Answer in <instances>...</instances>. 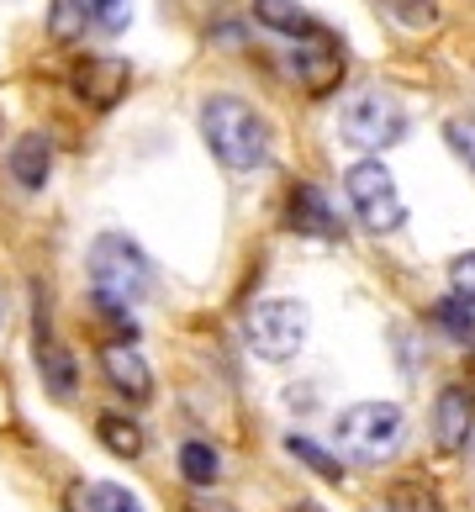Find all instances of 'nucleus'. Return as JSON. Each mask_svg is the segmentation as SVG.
<instances>
[{"label":"nucleus","instance_id":"nucleus-1","mask_svg":"<svg viewBox=\"0 0 475 512\" xmlns=\"http://www.w3.org/2000/svg\"><path fill=\"white\" fill-rule=\"evenodd\" d=\"M85 264H90V291H95V307L101 312L138 307L148 286H154V264H148V254L127 233H101L90 243Z\"/></svg>","mask_w":475,"mask_h":512},{"label":"nucleus","instance_id":"nucleus-2","mask_svg":"<svg viewBox=\"0 0 475 512\" xmlns=\"http://www.w3.org/2000/svg\"><path fill=\"white\" fill-rule=\"evenodd\" d=\"M201 138L227 169H259L270 159V122L238 96H206L201 101Z\"/></svg>","mask_w":475,"mask_h":512},{"label":"nucleus","instance_id":"nucleus-3","mask_svg":"<svg viewBox=\"0 0 475 512\" xmlns=\"http://www.w3.org/2000/svg\"><path fill=\"white\" fill-rule=\"evenodd\" d=\"M402 433H407V417L396 402H359L349 412H338L333 423V439H338V454L354 465H380L402 449Z\"/></svg>","mask_w":475,"mask_h":512},{"label":"nucleus","instance_id":"nucleus-4","mask_svg":"<svg viewBox=\"0 0 475 512\" xmlns=\"http://www.w3.org/2000/svg\"><path fill=\"white\" fill-rule=\"evenodd\" d=\"M338 132H344V143L359 148V154H380V148L407 138V106L391 90H354L338 106Z\"/></svg>","mask_w":475,"mask_h":512},{"label":"nucleus","instance_id":"nucleus-5","mask_svg":"<svg viewBox=\"0 0 475 512\" xmlns=\"http://www.w3.org/2000/svg\"><path fill=\"white\" fill-rule=\"evenodd\" d=\"M307 333H312V312L301 307V301H291V296L259 301V307L249 312V322H243L249 349H254L259 359H270V365H280V359H296L301 349H307Z\"/></svg>","mask_w":475,"mask_h":512},{"label":"nucleus","instance_id":"nucleus-6","mask_svg":"<svg viewBox=\"0 0 475 512\" xmlns=\"http://www.w3.org/2000/svg\"><path fill=\"white\" fill-rule=\"evenodd\" d=\"M344 196H349L354 217L365 222L370 233H396V227L407 222V201H402V191H396V180H391V169L380 164V159H359V164H349Z\"/></svg>","mask_w":475,"mask_h":512},{"label":"nucleus","instance_id":"nucleus-7","mask_svg":"<svg viewBox=\"0 0 475 512\" xmlns=\"http://www.w3.org/2000/svg\"><path fill=\"white\" fill-rule=\"evenodd\" d=\"M291 74L312 96H328V90L344 80V48H333V37L322 48H291Z\"/></svg>","mask_w":475,"mask_h":512},{"label":"nucleus","instance_id":"nucleus-8","mask_svg":"<svg viewBox=\"0 0 475 512\" xmlns=\"http://www.w3.org/2000/svg\"><path fill=\"white\" fill-rule=\"evenodd\" d=\"M101 370H106V381L117 386L122 396H132V402H148V396H154V370L143 365L138 349H127V344L101 349Z\"/></svg>","mask_w":475,"mask_h":512},{"label":"nucleus","instance_id":"nucleus-9","mask_svg":"<svg viewBox=\"0 0 475 512\" xmlns=\"http://www.w3.org/2000/svg\"><path fill=\"white\" fill-rule=\"evenodd\" d=\"M127 64L122 59H85V64H74V90H80V101L90 106H111L127 90Z\"/></svg>","mask_w":475,"mask_h":512},{"label":"nucleus","instance_id":"nucleus-10","mask_svg":"<svg viewBox=\"0 0 475 512\" xmlns=\"http://www.w3.org/2000/svg\"><path fill=\"white\" fill-rule=\"evenodd\" d=\"M470 439V396L460 386L439 391V402H433V444L444 454H460Z\"/></svg>","mask_w":475,"mask_h":512},{"label":"nucleus","instance_id":"nucleus-11","mask_svg":"<svg viewBox=\"0 0 475 512\" xmlns=\"http://www.w3.org/2000/svg\"><path fill=\"white\" fill-rule=\"evenodd\" d=\"M11 180L22 185V191H43L48 185V169H53V143L43 132H22V138L11 143Z\"/></svg>","mask_w":475,"mask_h":512},{"label":"nucleus","instance_id":"nucleus-12","mask_svg":"<svg viewBox=\"0 0 475 512\" xmlns=\"http://www.w3.org/2000/svg\"><path fill=\"white\" fill-rule=\"evenodd\" d=\"M254 22L270 32H285V37H317V43L328 37L307 16V6H296V0H254Z\"/></svg>","mask_w":475,"mask_h":512},{"label":"nucleus","instance_id":"nucleus-13","mask_svg":"<svg viewBox=\"0 0 475 512\" xmlns=\"http://www.w3.org/2000/svg\"><path fill=\"white\" fill-rule=\"evenodd\" d=\"M291 227H301V233H317V238H338L344 227H338L333 206L322 201L312 185H296L291 191Z\"/></svg>","mask_w":475,"mask_h":512},{"label":"nucleus","instance_id":"nucleus-14","mask_svg":"<svg viewBox=\"0 0 475 512\" xmlns=\"http://www.w3.org/2000/svg\"><path fill=\"white\" fill-rule=\"evenodd\" d=\"M37 365H43L48 391L59 396V402H69V396H74V359L64 354L59 338H48L43 328H37Z\"/></svg>","mask_w":475,"mask_h":512},{"label":"nucleus","instance_id":"nucleus-15","mask_svg":"<svg viewBox=\"0 0 475 512\" xmlns=\"http://www.w3.org/2000/svg\"><path fill=\"white\" fill-rule=\"evenodd\" d=\"M95 433H101V444L117 454V460H138L143 454V428L132 423V417H122V412H101L95 417Z\"/></svg>","mask_w":475,"mask_h":512},{"label":"nucleus","instance_id":"nucleus-16","mask_svg":"<svg viewBox=\"0 0 475 512\" xmlns=\"http://www.w3.org/2000/svg\"><path fill=\"white\" fill-rule=\"evenodd\" d=\"M375 6L402 32H433L439 27V0H375Z\"/></svg>","mask_w":475,"mask_h":512},{"label":"nucleus","instance_id":"nucleus-17","mask_svg":"<svg viewBox=\"0 0 475 512\" xmlns=\"http://www.w3.org/2000/svg\"><path fill=\"white\" fill-rule=\"evenodd\" d=\"M180 476H185L190 486H217V476H222V454H217L212 444H196V439H190V444L180 449Z\"/></svg>","mask_w":475,"mask_h":512},{"label":"nucleus","instance_id":"nucleus-18","mask_svg":"<svg viewBox=\"0 0 475 512\" xmlns=\"http://www.w3.org/2000/svg\"><path fill=\"white\" fill-rule=\"evenodd\" d=\"M85 27H90V6H85V0H53V11H48L53 43H74V37H85Z\"/></svg>","mask_w":475,"mask_h":512},{"label":"nucleus","instance_id":"nucleus-19","mask_svg":"<svg viewBox=\"0 0 475 512\" xmlns=\"http://www.w3.org/2000/svg\"><path fill=\"white\" fill-rule=\"evenodd\" d=\"M285 449H291V454H296V460L307 465V470H317L322 481H344V465H338L328 449H317L312 439H301V433H291V439H285Z\"/></svg>","mask_w":475,"mask_h":512},{"label":"nucleus","instance_id":"nucleus-20","mask_svg":"<svg viewBox=\"0 0 475 512\" xmlns=\"http://www.w3.org/2000/svg\"><path fill=\"white\" fill-rule=\"evenodd\" d=\"M85 502H90V512H148V507L127 491V486H111V481L85 486Z\"/></svg>","mask_w":475,"mask_h":512},{"label":"nucleus","instance_id":"nucleus-21","mask_svg":"<svg viewBox=\"0 0 475 512\" xmlns=\"http://www.w3.org/2000/svg\"><path fill=\"white\" fill-rule=\"evenodd\" d=\"M433 317L444 322V333L454 338V344H470V338H475V317H470V307H465L460 296H449V301H439V312H433Z\"/></svg>","mask_w":475,"mask_h":512},{"label":"nucleus","instance_id":"nucleus-22","mask_svg":"<svg viewBox=\"0 0 475 512\" xmlns=\"http://www.w3.org/2000/svg\"><path fill=\"white\" fill-rule=\"evenodd\" d=\"M386 512H444V507H439V497H433L428 486H412V481H402V486L391 491Z\"/></svg>","mask_w":475,"mask_h":512},{"label":"nucleus","instance_id":"nucleus-23","mask_svg":"<svg viewBox=\"0 0 475 512\" xmlns=\"http://www.w3.org/2000/svg\"><path fill=\"white\" fill-rule=\"evenodd\" d=\"M90 6V27L101 32H122L132 22V0H85Z\"/></svg>","mask_w":475,"mask_h":512},{"label":"nucleus","instance_id":"nucleus-24","mask_svg":"<svg viewBox=\"0 0 475 512\" xmlns=\"http://www.w3.org/2000/svg\"><path fill=\"white\" fill-rule=\"evenodd\" d=\"M444 138H449L454 154L475 169V117H449V122H444Z\"/></svg>","mask_w":475,"mask_h":512},{"label":"nucleus","instance_id":"nucleus-25","mask_svg":"<svg viewBox=\"0 0 475 512\" xmlns=\"http://www.w3.org/2000/svg\"><path fill=\"white\" fill-rule=\"evenodd\" d=\"M449 286H454V296H460L465 307H475V249L449 264Z\"/></svg>","mask_w":475,"mask_h":512},{"label":"nucleus","instance_id":"nucleus-26","mask_svg":"<svg viewBox=\"0 0 475 512\" xmlns=\"http://www.w3.org/2000/svg\"><path fill=\"white\" fill-rule=\"evenodd\" d=\"M190 512H233V507H227V502H206V497H196V502H190Z\"/></svg>","mask_w":475,"mask_h":512},{"label":"nucleus","instance_id":"nucleus-27","mask_svg":"<svg viewBox=\"0 0 475 512\" xmlns=\"http://www.w3.org/2000/svg\"><path fill=\"white\" fill-rule=\"evenodd\" d=\"M0 328H6V301H0Z\"/></svg>","mask_w":475,"mask_h":512}]
</instances>
